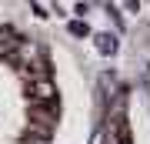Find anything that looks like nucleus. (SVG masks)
Wrapping results in <instances>:
<instances>
[{"instance_id":"obj_1","label":"nucleus","mask_w":150,"mask_h":144,"mask_svg":"<svg viewBox=\"0 0 150 144\" xmlns=\"http://www.w3.org/2000/svg\"><path fill=\"white\" fill-rule=\"evenodd\" d=\"M27 97L30 104H57V84L50 74H33L27 77Z\"/></svg>"},{"instance_id":"obj_2","label":"nucleus","mask_w":150,"mask_h":144,"mask_svg":"<svg viewBox=\"0 0 150 144\" xmlns=\"http://www.w3.org/2000/svg\"><path fill=\"white\" fill-rule=\"evenodd\" d=\"M57 117H60V104H30V111H27L30 128L50 131V134H54V128H57Z\"/></svg>"},{"instance_id":"obj_3","label":"nucleus","mask_w":150,"mask_h":144,"mask_svg":"<svg viewBox=\"0 0 150 144\" xmlns=\"http://www.w3.org/2000/svg\"><path fill=\"white\" fill-rule=\"evenodd\" d=\"M93 44H97V50L103 54V57H110V54H117V37L113 34H107V30H100L93 37Z\"/></svg>"},{"instance_id":"obj_4","label":"nucleus","mask_w":150,"mask_h":144,"mask_svg":"<svg viewBox=\"0 0 150 144\" xmlns=\"http://www.w3.org/2000/svg\"><path fill=\"white\" fill-rule=\"evenodd\" d=\"M17 44H20V40H17V34L10 30V27H4V24H0V54H10Z\"/></svg>"},{"instance_id":"obj_5","label":"nucleus","mask_w":150,"mask_h":144,"mask_svg":"<svg viewBox=\"0 0 150 144\" xmlns=\"http://www.w3.org/2000/svg\"><path fill=\"white\" fill-rule=\"evenodd\" d=\"M70 34H74V37H87L90 27H87V20H70Z\"/></svg>"},{"instance_id":"obj_6","label":"nucleus","mask_w":150,"mask_h":144,"mask_svg":"<svg viewBox=\"0 0 150 144\" xmlns=\"http://www.w3.org/2000/svg\"><path fill=\"white\" fill-rule=\"evenodd\" d=\"M33 14H37V17H47L50 10H47V7H43V4H33Z\"/></svg>"},{"instance_id":"obj_7","label":"nucleus","mask_w":150,"mask_h":144,"mask_svg":"<svg viewBox=\"0 0 150 144\" xmlns=\"http://www.w3.org/2000/svg\"><path fill=\"white\" fill-rule=\"evenodd\" d=\"M103 138H107V131H103V128H100V131H97V134H93V141H90V144H103Z\"/></svg>"},{"instance_id":"obj_8","label":"nucleus","mask_w":150,"mask_h":144,"mask_svg":"<svg viewBox=\"0 0 150 144\" xmlns=\"http://www.w3.org/2000/svg\"><path fill=\"white\" fill-rule=\"evenodd\" d=\"M120 144H130V141H120Z\"/></svg>"}]
</instances>
